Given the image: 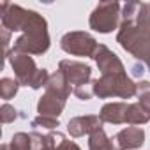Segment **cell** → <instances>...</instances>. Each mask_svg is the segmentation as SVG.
<instances>
[{"instance_id": "obj_15", "label": "cell", "mask_w": 150, "mask_h": 150, "mask_svg": "<svg viewBox=\"0 0 150 150\" xmlns=\"http://www.w3.org/2000/svg\"><path fill=\"white\" fill-rule=\"evenodd\" d=\"M150 122V111L145 110L139 103H134V104H129L127 108V122L129 125H143Z\"/></svg>"}, {"instance_id": "obj_10", "label": "cell", "mask_w": 150, "mask_h": 150, "mask_svg": "<svg viewBox=\"0 0 150 150\" xmlns=\"http://www.w3.org/2000/svg\"><path fill=\"white\" fill-rule=\"evenodd\" d=\"M117 150H136L145 143V131L141 127H125L111 138Z\"/></svg>"}, {"instance_id": "obj_6", "label": "cell", "mask_w": 150, "mask_h": 150, "mask_svg": "<svg viewBox=\"0 0 150 150\" xmlns=\"http://www.w3.org/2000/svg\"><path fill=\"white\" fill-rule=\"evenodd\" d=\"M7 60L14 71V76L18 80L20 85L23 87H32L37 72H39V67L35 65V60L30 57V55H25V53H16V51H9L7 55Z\"/></svg>"}, {"instance_id": "obj_18", "label": "cell", "mask_w": 150, "mask_h": 150, "mask_svg": "<svg viewBox=\"0 0 150 150\" xmlns=\"http://www.w3.org/2000/svg\"><path fill=\"white\" fill-rule=\"evenodd\" d=\"M21 85L18 83V80H13V78H2L0 80V97L4 101H9L13 99L16 94H18V88Z\"/></svg>"}, {"instance_id": "obj_9", "label": "cell", "mask_w": 150, "mask_h": 150, "mask_svg": "<svg viewBox=\"0 0 150 150\" xmlns=\"http://www.w3.org/2000/svg\"><path fill=\"white\" fill-rule=\"evenodd\" d=\"M103 129V120L99 115H81V117H72L67 124V132L72 138H81L90 136Z\"/></svg>"}, {"instance_id": "obj_25", "label": "cell", "mask_w": 150, "mask_h": 150, "mask_svg": "<svg viewBox=\"0 0 150 150\" xmlns=\"http://www.w3.org/2000/svg\"><path fill=\"white\" fill-rule=\"evenodd\" d=\"M131 72H132V76H134V78H141V76H143V72H145V64L136 62V64L131 67Z\"/></svg>"}, {"instance_id": "obj_16", "label": "cell", "mask_w": 150, "mask_h": 150, "mask_svg": "<svg viewBox=\"0 0 150 150\" xmlns=\"http://www.w3.org/2000/svg\"><path fill=\"white\" fill-rule=\"evenodd\" d=\"M88 150H117V148L111 138H108V134L104 132V129H101L88 136Z\"/></svg>"}, {"instance_id": "obj_23", "label": "cell", "mask_w": 150, "mask_h": 150, "mask_svg": "<svg viewBox=\"0 0 150 150\" xmlns=\"http://www.w3.org/2000/svg\"><path fill=\"white\" fill-rule=\"evenodd\" d=\"M72 94L76 96L80 101H90V99H92V96H94L92 83H88V85H81V87L72 88Z\"/></svg>"}, {"instance_id": "obj_22", "label": "cell", "mask_w": 150, "mask_h": 150, "mask_svg": "<svg viewBox=\"0 0 150 150\" xmlns=\"http://www.w3.org/2000/svg\"><path fill=\"white\" fill-rule=\"evenodd\" d=\"M30 136H32V146H34V150H53L50 146V143H48L46 134H41L37 131H32Z\"/></svg>"}, {"instance_id": "obj_1", "label": "cell", "mask_w": 150, "mask_h": 150, "mask_svg": "<svg viewBox=\"0 0 150 150\" xmlns=\"http://www.w3.org/2000/svg\"><path fill=\"white\" fill-rule=\"evenodd\" d=\"M117 42L150 71V25L122 21L118 27Z\"/></svg>"}, {"instance_id": "obj_21", "label": "cell", "mask_w": 150, "mask_h": 150, "mask_svg": "<svg viewBox=\"0 0 150 150\" xmlns=\"http://www.w3.org/2000/svg\"><path fill=\"white\" fill-rule=\"evenodd\" d=\"M18 117H20V115H18V111H16L14 106H11V104H7V103L2 104V108H0V118H2V124H11V122H14Z\"/></svg>"}, {"instance_id": "obj_20", "label": "cell", "mask_w": 150, "mask_h": 150, "mask_svg": "<svg viewBox=\"0 0 150 150\" xmlns=\"http://www.w3.org/2000/svg\"><path fill=\"white\" fill-rule=\"evenodd\" d=\"M58 125H60L58 118H53V117L37 115V117L32 120V127H42V129H48V131H55Z\"/></svg>"}, {"instance_id": "obj_11", "label": "cell", "mask_w": 150, "mask_h": 150, "mask_svg": "<svg viewBox=\"0 0 150 150\" xmlns=\"http://www.w3.org/2000/svg\"><path fill=\"white\" fill-rule=\"evenodd\" d=\"M122 21L150 25V4L148 2H131L122 6Z\"/></svg>"}, {"instance_id": "obj_17", "label": "cell", "mask_w": 150, "mask_h": 150, "mask_svg": "<svg viewBox=\"0 0 150 150\" xmlns=\"http://www.w3.org/2000/svg\"><path fill=\"white\" fill-rule=\"evenodd\" d=\"M0 150H34L32 136L28 132H16L11 138V143H4Z\"/></svg>"}, {"instance_id": "obj_4", "label": "cell", "mask_w": 150, "mask_h": 150, "mask_svg": "<svg viewBox=\"0 0 150 150\" xmlns=\"http://www.w3.org/2000/svg\"><path fill=\"white\" fill-rule=\"evenodd\" d=\"M99 42L96 41L94 35H90L88 32H81V30H74V32H67L62 35L60 39V48L74 57H94L96 50H97Z\"/></svg>"}, {"instance_id": "obj_14", "label": "cell", "mask_w": 150, "mask_h": 150, "mask_svg": "<svg viewBox=\"0 0 150 150\" xmlns=\"http://www.w3.org/2000/svg\"><path fill=\"white\" fill-rule=\"evenodd\" d=\"M65 103H67V101H62V99H58V97H55V96L44 92V96H42V97L39 99V103H37V113L42 115V117L58 118V117L62 115L64 108H65Z\"/></svg>"}, {"instance_id": "obj_2", "label": "cell", "mask_w": 150, "mask_h": 150, "mask_svg": "<svg viewBox=\"0 0 150 150\" xmlns=\"http://www.w3.org/2000/svg\"><path fill=\"white\" fill-rule=\"evenodd\" d=\"M94 96L99 99H111V97H120V99H131L136 96V83L124 74H103L101 78L92 81Z\"/></svg>"}, {"instance_id": "obj_7", "label": "cell", "mask_w": 150, "mask_h": 150, "mask_svg": "<svg viewBox=\"0 0 150 150\" xmlns=\"http://www.w3.org/2000/svg\"><path fill=\"white\" fill-rule=\"evenodd\" d=\"M58 71L64 72V76L67 78L71 85H74V88L81 85H88L92 78V67L76 60H60Z\"/></svg>"}, {"instance_id": "obj_3", "label": "cell", "mask_w": 150, "mask_h": 150, "mask_svg": "<svg viewBox=\"0 0 150 150\" xmlns=\"http://www.w3.org/2000/svg\"><path fill=\"white\" fill-rule=\"evenodd\" d=\"M120 9L122 6L118 2H99L90 14V28L99 34H111L118 27V20L122 16Z\"/></svg>"}, {"instance_id": "obj_24", "label": "cell", "mask_w": 150, "mask_h": 150, "mask_svg": "<svg viewBox=\"0 0 150 150\" xmlns=\"http://www.w3.org/2000/svg\"><path fill=\"white\" fill-rule=\"evenodd\" d=\"M53 150H81V148H80L76 143H74V141H69V139L65 138V139H62Z\"/></svg>"}, {"instance_id": "obj_19", "label": "cell", "mask_w": 150, "mask_h": 150, "mask_svg": "<svg viewBox=\"0 0 150 150\" xmlns=\"http://www.w3.org/2000/svg\"><path fill=\"white\" fill-rule=\"evenodd\" d=\"M138 90H136V96H138V103L150 111V81H139L136 83Z\"/></svg>"}, {"instance_id": "obj_13", "label": "cell", "mask_w": 150, "mask_h": 150, "mask_svg": "<svg viewBox=\"0 0 150 150\" xmlns=\"http://www.w3.org/2000/svg\"><path fill=\"white\" fill-rule=\"evenodd\" d=\"M44 90H46V94H51V96H55V97H58L62 101H67L71 92H72L71 83L67 81V78L64 76L62 71H55L51 74L50 80H48V85L44 87Z\"/></svg>"}, {"instance_id": "obj_26", "label": "cell", "mask_w": 150, "mask_h": 150, "mask_svg": "<svg viewBox=\"0 0 150 150\" xmlns=\"http://www.w3.org/2000/svg\"><path fill=\"white\" fill-rule=\"evenodd\" d=\"M2 32V44H4V50H6V58H7V55H9V39H11V32L7 30V28H2L0 30Z\"/></svg>"}, {"instance_id": "obj_12", "label": "cell", "mask_w": 150, "mask_h": 150, "mask_svg": "<svg viewBox=\"0 0 150 150\" xmlns=\"http://www.w3.org/2000/svg\"><path fill=\"white\" fill-rule=\"evenodd\" d=\"M127 103H106L101 111H99V118L103 120V124H125L127 122Z\"/></svg>"}, {"instance_id": "obj_5", "label": "cell", "mask_w": 150, "mask_h": 150, "mask_svg": "<svg viewBox=\"0 0 150 150\" xmlns=\"http://www.w3.org/2000/svg\"><path fill=\"white\" fill-rule=\"evenodd\" d=\"M50 50V35L48 30H34V32H27L21 34L14 44H13V51L16 53H25V55H42Z\"/></svg>"}, {"instance_id": "obj_8", "label": "cell", "mask_w": 150, "mask_h": 150, "mask_svg": "<svg viewBox=\"0 0 150 150\" xmlns=\"http://www.w3.org/2000/svg\"><path fill=\"white\" fill-rule=\"evenodd\" d=\"M101 71V76L103 74H124L125 67L122 64V60L118 58L117 53H113L106 44H99L94 57H92Z\"/></svg>"}]
</instances>
